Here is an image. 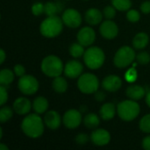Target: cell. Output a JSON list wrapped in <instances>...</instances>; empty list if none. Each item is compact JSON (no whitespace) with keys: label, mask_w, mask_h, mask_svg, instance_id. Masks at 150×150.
<instances>
[{"label":"cell","mask_w":150,"mask_h":150,"mask_svg":"<svg viewBox=\"0 0 150 150\" xmlns=\"http://www.w3.org/2000/svg\"><path fill=\"white\" fill-rule=\"evenodd\" d=\"M37 114H30L26 116L21 123V129L23 133L33 139L40 137L44 133L42 119Z\"/></svg>","instance_id":"6da1fadb"},{"label":"cell","mask_w":150,"mask_h":150,"mask_svg":"<svg viewBox=\"0 0 150 150\" xmlns=\"http://www.w3.org/2000/svg\"><path fill=\"white\" fill-rule=\"evenodd\" d=\"M63 24L62 19L57 17V15L49 16L41 22L40 25V32L44 37L54 38L62 33Z\"/></svg>","instance_id":"7a4b0ae2"},{"label":"cell","mask_w":150,"mask_h":150,"mask_svg":"<svg viewBox=\"0 0 150 150\" xmlns=\"http://www.w3.org/2000/svg\"><path fill=\"white\" fill-rule=\"evenodd\" d=\"M40 69L46 76L54 78L62 73L63 63L58 56L48 55L42 60Z\"/></svg>","instance_id":"3957f363"},{"label":"cell","mask_w":150,"mask_h":150,"mask_svg":"<svg viewBox=\"0 0 150 150\" xmlns=\"http://www.w3.org/2000/svg\"><path fill=\"white\" fill-rule=\"evenodd\" d=\"M141 108L137 102L132 100H124L117 106L119 117L125 121H132L140 114Z\"/></svg>","instance_id":"277c9868"},{"label":"cell","mask_w":150,"mask_h":150,"mask_svg":"<svg viewBox=\"0 0 150 150\" xmlns=\"http://www.w3.org/2000/svg\"><path fill=\"white\" fill-rule=\"evenodd\" d=\"M105 53L98 47H89L83 54L84 63L91 69H98L101 68L105 62Z\"/></svg>","instance_id":"5b68a950"},{"label":"cell","mask_w":150,"mask_h":150,"mask_svg":"<svg viewBox=\"0 0 150 150\" xmlns=\"http://www.w3.org/2000/svg\"><path fill=\"white\" fill-rule=\"evenodd\" d=\"M136 58L134 49L128 46L121 47L116 52L113 59L114 65L117 68L124 69L128 67Z\"/></svg>","instance_id":"8992f818"},{"label":"cell","mask_w":150,"mask_h":150,"mask_svg":"<svg viewBox=\"0 0 150 150\" xmlns=\"http://www.w3.org/2000/svg\"><path fill=\"white\" fill-rule=\"evenodd\" d=\"M99 83L98 77L91 73H84L80 76L77 81V87L84 94L95 93L98 90Z\"/></svg>","instance_id":"52a82bcc"},{"label":"cell","mask_w":150,"mask_h":150,"mask_svg":"<svg viewBox=\"0 0 150 150\" xmlns=\"http://www.w3.org/2000/svg\"><path fill=\"white\" fill-rule=\"evenodd\" d=\"M18 88L23 94L31 96L37 92L39 89V82L34 76L31 75H25L19 78L18 82Z\"/></svg>","instance_id":"ba28073f"},{"label":"cell","mask_w":150,"mask_h":150,"mask_svg":"<svg viewBox=\"0 0 150 150\" xmlns=\"http://www.w3.org/2000/svg\"><path fill=\"white\" fill-rule=\"evenodd\" d=\"M62 19L68 27L76 28L80 26L82 24V16L81 14L75 9L69 8L63 11Z\"/></svg>","instance_id":"9c48e42d"},{"label":"cell","mask_w":150,"mask_h":150,"mask_svg":"<svg viewBox=\"0 0 150 150\" xmlns=\"http://www.w3.org/2000/svg\"><path fill=\"white\" fill-rule=\"evenodd\" d=\"M82 122V112L76 109L67 111L63 115V124L69 129L76 128Z\"/></svg>","instance_id":"30bf717a"},{"label":"cell","mask_w":150,"mask_h":150,"mask_svg":"<svg viewBox=\"0 0 150 150\" xmlns=\"http://www.w3.org/2000/svg\"><path fill=\"white\" fill-rule=\"evenodd\" d=\"M77 41L83 47H89L93 44L96 39V33L94 30L90 26L83 27L76 35Z\"/></svg>","instance_id":"8fae6325"},{"label":"cell","mask_w":150,"mask_h":150,"mask_svg":"<svg viewBox=\"0 0 150 150\" xmlns=\"http://www.w3.org/2000/svg\"><path fill=\"white\" fill-rule=\"evenodd\" d=\"M99 31H100L101 35L107 40L114 39L119 33L118 25H116L115 22H113L111 19L104 21L100 25Z\"/></svg>","instance_id":"7c38bea8"},{"label":"cell","mask_w":150,"mask_h":150,"mask_svg":"<svg viewBox=\"0 0 150 150\" xmlns=\"http://www.w3.org/2000/svg\"><path fill=\"white\" fill-rule=\"evenodd\" d=\"M91 140L94 145L102 147V146L107 145L110 142L111 135H110L109 132L106 131L105 129L98 128V129L94 130L91 133Z\"/></svg>","instance_id":"4fadbf2b"},{"label":"cell","mask_w":150,"mask_h":150,"mask_svg":"<svg viewBox=\"0 0 150 150\" xmlns=\"http://www.w3.org/2000/svg\"><path fill=\"white\" fill-rule=\"evenodd\" d=\"M83 67L81 62L76 60L69 61L64 67V74L69 78H76L83 73Z\"/></svg>","instance_id":"5bb4252c"},{"label":"cell","mask_w":150,"mask_h":150,"mask_svg":"<svg viewBox=\"0 0 150 150\" xmlns=\"http://www.w3.org/2000/svg\"><path fill=\"white\" fill-rule=\"evenodd\" d=\"M103 88L110 92H115L119 91L122 86V80L120 76L115 75H111L104 78L102 82Z\"/></svg>","instance_id":"9a60e30c"},{"label":"cell","mask_w":150,"mask_h":150,"mask_svg":"<svg viewBox=\"0 0 150 150\" xmlns=\"http://www.w3.org/2000/svg\"><path fill=\"white\" fill-rule=\"evenodd\" d=\"M44 123L51 130H56L60 127L62 119L56 111H49L44 116Z\"/></svg>","instance_id":"2e32d148"},{"label":"cell","mask_w":150,"mask_h":150,"mask_svg":"<svg viewBox=\"0 0 150 150\" xmlns=\"http://www.w3.org/2000/svg\"><path fill=\"white\" fill-rule=\"evenodd\" d=\"M32 107H33V105L31 104L30 100L25 98H17L12 105V108L14 112L18 115L27 114L30 112Z\"/></svg>","instance_id":"e0dca14e"},{"label":"cell","mask_w":150,"mask_h":150,"mask_svg":"<svg viewBox=\"0 0 150 150\" xmlns=\"http://www.w3.org/2000/svg\"><path fill=\"white\" fill-rule=\"evenodd\" d=\"M85 21L91 25H96L102 21L103 14L102 12L96 8H90L86 11L84 15Z\"/></svg>","instance_id":"ac0fdd59"},{"label":"cell","mask_w":150,"mask_h":150,"mask_svg":"<svg viewBox=\"0 0 150 150\" xmlns=\"http://www.w3.org/2000/svg\"><path fill=\"white\" fill-rule=\"evenodd\" d=\"M127 96L133 100H139L146 95V91L140 85H130L126 91Z\"/></svg>","instance_id":"d6986e66"},{"label":"cell","mask_w":150,"mask_h":150,"mask_svg":"<svg viewBox=\"0 0 150 150\" xmlns=\"http://www.w3.org/2000/svg\"><path fill=\"white\" fill-rule=\"evenodd\" d=\"M117 108L112 103H105L104 104L99 111V115L104 120H111L114 118Z\"/></svg>","instance_id":"ffe728a7"},{"label":"cell","mask_w":150,"mask_h":150,"mask_svg":"<svg viewBox=\"0 0 150 150\" xmlns=\"http://www.w3.org/2000/svg\"><path fill=\"white\" fill-rule=\"evenodd\" d=\"M44 6H45L44 13L47 17L57 15L64 8V4H62L61 2H47L44 4Z\"/></svg>","instance_id":"44dd1931"},{"label":"cell","mask_w":150,"mask_h":150,"mask_svg":"<svg viewBox=\"0 0 150 150\" xmlns=\"http://www.w3.org/2000/svg\"><path fill=\"white\" fill-rule=\"evenodd\" d=\"M47 108H48V101L44 97H38L33 102V109L38 114L44 113L47 110Z\"/></svg>","instance_id":"7402d4cb"},{"label":"cell","mask_w":150,"mask_h":150,"mask_svg":"<svg viewBox=\"0 0 150 150\" xmlns=\"http://www.w3.org/2000/svg\"><path fill=\"white\" fill-rule=\"evenodd\" d=\"M149 41V37L146 33H139L134 36L133 40V45L136 49H142L147 47Z\"/></svg>","instance_id":"603a6c76"},{"label":"cell","mask_w":150,"mask_h":150,"mask_svg":"<svg viewBox=\"0 0 150 150\" xmlns=\"http://www.w3.org/2000/svg\"><path fill=\"white\" fill-rule=\"evenodd\" d=\"M83 124L89 129H96L100 124V120L96 113H88L83 119Z\"/></svg>","instance_id":"cb8c5ba5"},{"label":"cell","mask_w":150,"mask_h":150,"mask_svg":"<svg viewBox=\"0 0 150 150\" xmlns=\"http://www.w3.org/2000/svg\"><path fill=\"white\" fill-rule=\"evenodd\" d=\"M52 87L55 92L64 93L68 90V83L63 77L59 76L54 77V79L52 83Z\"/></svg>","instance_id":"d4e9b609"},{"label":"cell","mask_w":150,"mask_h":150,"mask_svg":"<svg viewBox=\"0 0 150 150\" xmlns=\"http://www.w3.org/2000/svg\"><path fill=\"white\" fill-rule=\"evenodd\" d=\"M14 80V73L8 69H4L0 71V84L7 87L10 85Z\"/></svg>","instance_id":"484cf974"},{"label":"cell","mask_w":150,"mask_h":150,"mask_svg":"<svg viewBox=\"0 0 150 150\" xmlns=\"http://www.w3.org/2000/svg\"><path fill=\"white\" fill-rule=\"evenodd\" d=\"M69 54L74 57V58H79L82 55L84 54V47L80 44L79 42L77 43H73L70 47H69Z\"/></svg>","instance_id":"4316f807"},{"label":"cell","mask_w":150,"mask_h":150,"mask_svg":"<svg viewBox=\"0 0 150 150\" xmlns=\"http://www.w3.org/2000/svg\"><path fill=\"white\" fill-rule=\"evenodd\" d=\"M112 3L115 9L120 11H128L132 6L131 0H112Z\"/></svg>","instance_id":"83f0119b"},{"label":"cell","mask_w":150,"mask_h":150,"mask_svg":"<svg viewBox=\"0 0 150 150\" xmlns=\"http://www.w3.org/2000/svg\"><path fill=\"white\" fill-rule=\"evenodd\" d=\"M13 115V110L9 106H4L0 110V121L1 123L7 122Z\"/></svg>","instance_id":"f1b7e54d"},{"label":"cell","mask_w":150,"mask_h":150,"mask_svg":"<svg viewBox=\"0 0 150 150\" xmlns=\"http://www.w3.org/2000/svg\"><path fill=\"white\" fill-rule=\"evenodd\" d=\"M140 129L146 134H150V113L142 117L139 124Z\"/></svg>","instance_id":"f546056e"},{"label":"cell","mask_w":150,"mask_h":150,"mask_svg":"<svg viewBox=\"0 0 150 150\" xmlns=\"http://www.w3.org/2000/svg\"><path fill=\"white\" fill-rule=\"evenodd\" d=\"M136 61L142 65H146L150 62V54L148 52H140L136 55Z\"/></svg>","instance_id":"4dcf8cb0"},{"label":"cell","mask_w":150,"mask_h":150,"mask_svg":"<svg viewBox=\"0 0 150 150\" xmlns=\"http://www.w3.org/2000/svg\"><path fill=\"white\" fill-rule=\"evenodd\" d=\"M103 15L107 19H112L116 16V9L112 6H105L103 10Z\"/></svg>","instance_id":"1f68e13d"},{"label":"cell","mask_w":150,"mask_h":150,"mask_svg":"<svg viewBox=\"0 0 150 150\" xmlns=\"http://www.w3.org/2000/svg\"><path fill=\"white\" fill-rule=\"evenodd\" d=\"M127 18L133 23L138 22L141 18L140 12L136 10H129L127 13Z\"/></svg>","instance_id":"d6a6232c"},{"label":"cell","mask_w":150,"mask_h":150,"mask_svg":"<svg viewBox=\"0 0 150 150\" xmlns=\"http://www.w3.org/2000/svg\"><path fill=\"white\" fill-rule=\"evenodd\" d=\"M44 10H45L44 4L40 2L33 4L32 6V12L34 16H40V14L44 12Z\"/></svg>","instance_id":"836d02e7"},{"label":"cell","mask_w":150,"mask_h":150,"mask_svg":"<svg viewBox=\"0 0 150 150\" xmlns=\"http://www.w3.org/2000/svg\"><path fill=\"white\" fill-rule=\"evenodd\" d=\"M125 78L127 82L129 83H134L136 79H137V72L136 70L132 68L130 69L127 70V72L126 73V76H125Z\"/></svg>","instance_id":"e575fe53"},{"label":"cell","mask_w":150,"mask_h":150,"mask_svg":"<svg viewBox=\"0 0 150 150\" xmlns=\"http://www.w3.org/2000/svg\"><path fill=\"white\" fill-rule=\"evenodd\" d=\"M90 138L86 134H79L76 136L75 141L78 145H85L86 143H88Z\"/></svg>","instance_id":"d590c367"},{"label":"cell","mask_w":150,"mask_h":150,"mask_svg":"<svg viewBox=\"0 0 150 150\" xmlns=\"http://www.w3.org/2000/svg\"><path fill=\"white\" fill-rule=\"evenodd\" d=\"M8 99V93L6 87L4 85L0 86V105H4Z\"/></svg>","instance_id":"8d00e7d4"},{"label":"cell","mask_w":150,"mask_h":150,"mask_svg":"<svg viewBox=\"0 0 150 150\" xmlns=\"http://www.w3.org/2000/svg\"><path fill=\"white\" fill-rule=\"evenodd\" d=\"M14 73L16 76L21 77L23 76H25V69L23 65L21 64H17L14 66Z\"/></svg>","instance_id":"74e56055"},{"label":"cell","mask_w":150,"mask_h":150,"mask_svg":"<svg viewBox=\"0 0 150 150\" xmlns=\"http://www.w3.org/2000/svg\"><path fill=\"white\" fill-rule=\"evenodd\" d=\"M141 11L145 13V14H148L150 13V1H145L143 2L142 4H141Z\"/></svg>","instance_id":"f35d334b"},{"label":"cell","mask_w":150,"mask_h":150,"mask_svg":"<svg viewBox=\"0 0 150 150\" xmlns=\"http://www.w3.org/2000/svg\"><path fill=\"white\" fill-rule=\"evenodd\" d=\"M106 98V95L103 91H96L95 92V99L98 102H103Z\"/></svg>","instance_id":"ab89813d"},{"label":"cell","mask_w":150,"mask_h":150,"mask_svg":"<svg viewBox=\"0 0 150 150\" xmlns=\"http://www.w3.org/2000/svg\"><path fill=\"white\" fill-rule=\"evenodd\" d=\"M142 147L145 150H150V136H147L143 139Z\"/></svg>","instance_id":"60d3db41"},{"label":"cell","mask_w":150,"mask_h":150,"mask_svg":"<svg viewBox=\"0 0 150 150\" xmlns=\"http://www.w3.org/2000/svg\"><path fill=\"white\" fill-rule=\"evenodd\" d=\"M5 57H6V54H5V52L4 51V49H1L0 50V63L3 64L4 60H5Z\"/></svg>","instance_id":"b9f144b4"},{"label":"cell","mask_w":150,"mask_h":150,"mask_svg":"<svg viewBox=\"0 0 150 150\" xmlns=\"http://www.w3.org/2000/svg\"><path fill=\"white\" fill-rule=\"evenodd\" d=\"M146 104L149 105V107L150 108V91H149L146 94Z\"/></svg>","instance_id":"7bdbcfd3"},{"label":"cell","mask_w":150,"mask_h":150,"mask_svg":"<svg viewBox=\"0 0 150 150\" xmlns=\"http://www.w3.org/2000/svg\"><path fill=\"white\" fill-rule=\"evenodd\" d=\"M0 150H8V147L5 146L4 143H1L0 144Z\"/></svg>","instance_id":"ee69618b"},{"label":"cell","mask_w":150,"mask_h":150,"mask_svg":"<svg viewBox=\"0 0 150 150\" xmlns=\"http://www.w3.org/2000/svg\"><path fill=\"white\" fill-rule=\"evenodd\" d=\"M86 111H87V106H85V105L84 106L83 105L81 106V109H80V112H86Z\"/></svg>","instance_id":"f6af8a7d"},{"label":"cell","mask_w":150,"mask_h":150,"mask_svg":"<svg viewBox=\"0 0 150 150\" xmlns=\"http://www.w3.org/2000/svg\"><path fill=\"white\" fill-rule=\"evenodd\" d=\"M3 137V129L2 128H0V139Z\"/></svg>","instance_id":"bcb514c9"}]
</instances>
